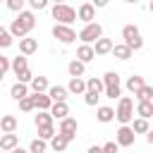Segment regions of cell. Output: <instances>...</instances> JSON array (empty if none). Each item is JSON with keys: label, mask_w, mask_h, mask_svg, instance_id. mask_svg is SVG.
<instances>
[{"label": "cell", "mask_w": 153, "mask_h": 153, "mask_svg": "<svg viewBox=\"0 0 153 153\" xmlns=\"http://www.w3.org/2000/svg\"><path fill=\"white\" fill-rule=\"evenodd\" d=\"M98 100H100V93H96V91H86L84 93V103L86 105H98Z\"/></svg>", "instance_id": "8d00e7d4"}, {"label": "cell", "mask_w": 153, "mask_h": 153, "mask_svg": "<svg viewBox=\"0 0 153 153\" xmlns=\"http://www.w3.org/2000/svg\"><path fill=\"white\" fill-rule=\"evenodd\" d=\"M36 50H38V41L36 38H29V36L19 38V53L22 55H33Z\"/></svg>", "instance_id": "8fae6325"}, {"label": "cell", "mask_w": 153, "mask_h": 153, "mask_svg": "<svg viewBox=\"0 0 153 153\" xmlns=\"http://www.w3.org/2000/svg\"><path fill=\"white\" fill-rule=\"evenodd\" d=\"M103 93H105L108 98H112V100H115V98H120V96H122V86H105V91H103Z\"/></svg>", "instance_id": "f35d334b"}, {"label": "cell", "mask_w": 153, "mask_h": 153, "mask_svg": "<svg viewBox=\"0 0 153 153\" xmlns=\"http://www.w3.org/2000/svg\"><path fill=\"white\" fill-rule=\"evenodd\" d=\"M0 153H2V148H0Z\"/></svg>", "instance_id": "816d5d0a"}, {"label": "cell", "mask_w": 153, "mask_h": 153, "mask_svg": "<svg viewBox=\"0 0 153 153\" xmlns=\"http://www.w3.org/2000/svg\"><path fill=\"white\" fill-rule=\"evenodd\" d=\"M10 96L19 103L24 96H29V86L26 84H22V81H17V84H12V88H10Z\"/></svg>", "instance_id": "44dd1931"}, {"label": "cell", "mask_w": 153, "mask_h": 153, "mask_svg": "<svg viewBox=\"0 0 153 153\" xmlns=\"http://www.w3.org/2000/svg\"><path fill=\"white\" fill-rule=\"evenodd\" d=\"M67 146H69V139H67L65 134H60V131L50 139V148H53L55 153H65V151H67Z\"/></svg>", "instance_id": "5bb4252c"}, {"label": "cell", "mask_w": 153, "mask_h": 153, "mask_svg": "<svg viewBox=\"0 0 153 153\" xmlns=\"http://www.w3.org/2000/svg\"><path fill=\"white\" fill-rule=\"evenodd\" d=\"M24 2L26 0H5V5H7L10 12H22L24 10Z\"/></svg>", "instance_id": "74e56055"}, {"label": "cell", "mask_w": 153, "mask_h": 153, "mask_svg": "<svg viewBox=\"0 0 153 153\" xmlns=\"http://www.w3.org/2000/svg\"><path fill=\"white\" fill-rule=\"evenodd\" d=\"M76 19H81L84 24L96 22V5H93V2H84V5H79V10H76Z\"/></svg>", "instance_id": "9c48e42d"}, {"label": "cell", "mask_w": 153, "mask_h": 153, "mask_svg": "<svg viewBox=\"0 0 153 153\" xmlns=\"http://www.w3.org/2000/svg\"><path fill=\"white\" fill-rule=\"evenodd\" d=\"M26 67H29L26 55H17V57H12V72H14V74H19V72L26 69Z\"/></svg>", "instance_id": "f1b7e54d"}, {"label": "cell", "mask_w": 153, "mask_h": 153, "mask_svg": "<svg viewBox=\"0 0 153 153\" xmlns=\"http://www.w3.org/2000/svg\"><path fill=\"white\" fill-rule=\"evenodd\" d=\"M53 36H55L62 45H69V43H74V41L79 38V33H76L69 24H55V26H53Z\"/></svg>", "instance_id": "5b68a950"}, {"label": "cell", "mask_w": 153, "mask_h": 153, "mask_svg": "<svg viewBox=\"0 0 153 153\" xmlns=\"http://www.w3.org/2000/svg\"><path fill=\"white\" fill-rule=\"evenodd\" d=\"M45 148H48V143H45V139H41V136H38V139H33V141H31V146H29V151H31V153H45Z\"/></svg>", "instance_id": "836d02e7"}, {"label": "cell", "mask_w": 153, "mask_h": 153, "mask_svg": "<svg viewBox=\"0 0 153 153\" xmlns=\"http://www.w3.org/2000/svg\"><path fill=\"white\" fill-rule=\"evenodd\" d=\"M0 129H2V134L14 131V129H17V117H14V115H2V117H0Z\"/></svg>", "instance_id": "7402d4cb"}, {"label": "cell", "mask_w": 153, "mask_h": 153, "mask_svg": "<svg viewBox=\"0 0 153 153\" xmlns=\"http://www.w3.org/2000/svg\"><path fill=\"white\" fill-rule=\"evenodd\" d=\"M115 141H117V146L129 148V146H134V141H136V131H134L129 124H122V127L115 131Z\"/></svg>", "instance_id": "52a82bcc"}, {"label": "cell", "mask_w": 153, "mask_h": 153, "mask_svg": "<svg viewBox=\"0 0 153 153\" xmlns=\"http://www.w3.org/2000/svg\"><path fill=\"white\" fill-rule=\"evenodd\" d=\"M48 93H50V98H53V103L55 100H67V86H50L48 88Z\"/></svg>", "instance_id": "484cf974"}, {"label": "cell", "mask_w": 153, "mask_h": 153, "mask_svg": "<svg viewBox=\"0 0 153 153\" xmlns=\"http://www.w3.org/2000/svg\"><path fill=\"white\" fill-rule=\"evenodd\" d=\"M0 148L2 151H12L17 148V134L10 131V134H0Z\"/></svg>", "instance_id": "603a6c76"}, {"label": "cell", "mask_w": 153, "mask_h": 153, "mask_svg": "<svg viewBox=\"0 0 153 153\" xmlns=\"http://www.w3.org/2000/svg\"><path fill=\"white\" fill-rule=\"evenodd\" d=\"M124 2H129V5H136V2H139V0H124Z\"/></svg>", "instance_id": "bcb514c9"}, {"label": "cell", "mask_w": 153, "mask_h": 153, "mask_svg": "<svg viewBox=\"0 0 153 153\" xmlns=\"http://www.w3.org/2000/svg\"><path fill=\"white\" fill-rule=\"evenodd\" d=\"M76 60H81L84 65H88L91 60H96V50H93V45H91V43H81V45L76 48Z\"/></svg>", "instance_id": "30bf717a"}, {"label": "cell", "mask_w": 153, "mask_h": 153, "mask_svg": "<svg viewBox=\"0 0 153 153\" xmlns=\"http://www.w3.org/2000/svg\"><path fill=\"white\" fill-rule=\"evenodd\" d=\"M0 55H2V53H0Z\"/></svg>", "instance_id": "db71d44e"}, {"label": "cell", "mask_w": 153, "mask_h": 153, "mask_svg": "<svg viewBox=\"0 0 153 153\" xmlns=\"http://www.w3.org/2000/svg\"><path fill=\"white\" fill-rule=\"evenodd\" d=\"M134 112L139 115V117H153V100H139L136 103V108H134Z\"/></svg>", "instance_id": "ac0fdd59"}, {"label": "cell", "mask_w": 153, "mask_h": 153, "mask_svg": "<svg viewBox=\"0 0 153 153\" xmlns=\"http://www.w3.org/2000/svg\"><path fill=\"white\" fill-rule=\"evenodd\" d=\"M31 79H33V74H31V69L26 67V69H22L19 74H17V81H22V84H31Z\"/></svg>", "instance_id": "ab89813d"}, {"label": "cell", "mask_w": 153, "mask_h": 153, "mask_svg": "<svg viewBox=\"0 0 153 153\" xmlns=\"http://www.w3.org/2000/svg\"><path fill=\"white\" fill-rule=\"evenodd\" d=\"M50 14H53V19H55L57 24H72V22L76 19V10H74L72 5H67V2H60V5H53V10H50Z\"/></svg>", "instance_id": "3957f363"}, {"label": "cell", "mask_w": 153, "mask_h": 153, "mask_svg": "<svg viewBox=\"0 0 153 153\" xmlns=\"http://www.w3.org/2000/svg\"><path fill=\"white\" fill-rule=\"evenodd\" d=\"M134 96H136L139 100H153V86H148V84H146V86H141Z\"/></svg>", "instance_id": "d6a6232c"}, {"label": "cell", "mask_w": 153, "mask_h": 153, "mask_svg": "<svg viewBox=\"0 0 153 153\" xmlns=\"http://www.w3.org/2000/svg\"><path fill=\"white\" fill-rule=\"evenodd\" d=\"M60 2H65V0H53V5H60Z\"/></svg>", "instance_id": "7dc6e473"}, {"label": "cell", "mask_w": 153, "mask_h": 153, "mask_svg": "<svg viewBox=\"0 0 153 153\" xmlns=\"http://www.w3.org/2000/svg\"><path fill=\"white\" fill-rule=\"evenodd\" d=\"M86 91L103 93V91H105V84H103V79H98V76H91V79H86Z\"/></svg>", "instance_id": "83f0119b"}, {"label": "cell", "mask_w": 153, "mask_h": 153, "mask_svg": "<svg viewBox=\"0 0 153 153\" xmlns=\"http://www.w3.org/2000/svg\"><path fill=\"white\" fill-rule=\"evenodd\" d=\"M67 91H69L72 96H84V93H86V81H84L81 76H72L69 84H67Z\"/></svg>", "instance_id": "7c38bea8"}, {"label": "cell", "mask_w": 153, "mask_h": 153, "mask_svg": "<svg viewBox=\"0 0 153 153\" xmlns=\"http://www.w3.org/2000/svg\"><path fill=\"white\" fill-rule=\"evenodd\" d=\"M146 141H148V146H153V129L146 131Z\"/></svg>", "instance_id": "b9f144b4"}, {"label": "cell", "mask_w": 153, "mask_h": 153, "mask_svg": "<svg viewBox=\"0 0 153 153\" xmlns=\"http://www.w3.org/2000/svg\"><path fill=\"white\" fill-rule=\"evenodd\" d=\"M148 7H151V12H153V0H151V5H148Z\"/></svg>", "instance_id": "681fc988"}, {"label": "cell", "mask_w": 153, "mask_h": 153, "mask_svg": "<svg viewBox=\"0 0 153 153\" xmlns=\"http://www.w3.org/2000/svg\"><path fill=\"white\" fill-rule=\"evenodd\" d=\"M131 129H134L136 134H146L151 127H148V120H146V117H136V120H131Z\"/></svg>", "instance_id": "f546056e"}, {"label": "cell", "mask_w": 153, "mask_h": 153, "mask_svg": "<svg viewBox=\"0 0 153 153\" xmlns=\"http://www.w3.org/2000/svg\"><path fill=\"white\" fill-rule=\"evenodd\" d=\"M108 2H110V0H93L96 7H108Z\"/></svg>", "instance_id": "ee69618b"}, {"label": "cell", "mask_w": 153, "mask_h": 153, "mask_svg": "<svg viewBox=\"0 0 153 153\" xmlns=\"http://www.w3.org/2000/svg\"><path fill=\"white\" fill-rule=\"evenodd\" d=\"M112 45H115V43H112L110 38H103V36H100V38L93 43V50H96V55H108V53H112Z\"/></svg>", "instance_id": "2e32d148"}, {"label": "cell", "mask_w": 153, "mask_h": 153, "mask_svg": "<svg viewBox=\"0 0 153 153\" xmlns=\"http://www.w3.org/2000/svg\"><path fill=\"white\" fill-rule=\"evenodd\" d=\"M50 115H53L55 120H65V117L69 115V105H67V100H55L53 108H50Z\"/></svg>", "instance_id": "4fadbf2b"}, {"label": "cell", "mask_w": 153, "mask_h": 153, "mask_svg": "<svg viewBox=\"0 0 153 153\" xmlns=\"http://www.w3.org/2000/svg\"><path fill=\"white\" fill-rule=\"evenodd\" d=\"M131 53H134V50H131L127 43H115V45H112V55H115L117 60H129Z\"/></svg>", "instance_id": "d6986e66"}, {"label": "cell", "mask_w": 153, "mask_h": 153, "mask_svg": "<svg viewBox=\"0 0 153 153\" xmlns=\"http://www.w3.org/2000/svg\"><path fill=\"white\" fill-rule=\"evenodd\" d=\"M103 84H105V86H122L117 72H105V74H103Z\"/></svg>", "instance_id": "1f68e13d"}, {"label": "cell", "mask_w": 153, "mask_h": 153, "mask_svg": "<svg viewBox=\"0 0 153 153\" xmlns=\"http://www.w3.org/2000/svg\"><path fill=\"white\" fill-rule=\"evenodd\" d=\"M76 129H79V124H76V120H74V117H69V115H67L65 120H60V129H57V131H60V134H65L69 141H74V139H76Z\"/></svg>", "instance_id": "ba28073f"}, {"label": "cell", "mask_w": 153, "mask_h": 153, "mask_svg": "<svg viewBox=\"0 0 153 153\" xmlns=\"http://www.w3.org/2000/svg\"><path fill=\"white\" fill-rule=\"evenodd\" d=\"M0 134H2V129H0Z\"/></svg>", "instance_id": "f5cc1de1"}, {"label": "cell", "mask_w": 153, "mask_h": 153, "mask_svg": "<svg viewBox=\"0 0 153 153\" xmlns=\"http://www.w3.org/2000/svg\"><path fill=\"white\" fill-rule=\"evenodd\" d=\"M10 153H31V151H24V148H19V146H17V148H12Z\"/></svg>", "instance_id": "f6af8a7d"}, {"label": "cell", "mask_w": 153, "mask_h": 153, "mask_svg": "<svg viewBox=\"0 0 153 153\" xmlns=\"http://www.w3.org/2000/svg\"><path fill=\"white\" fill-rule=\"evenodd\" d=\"M53 115H50V110H38V115L33 117V122H36V127H45V124H53Z\"/></svg>", "instance_id": "4316f807"}, {"label": "cell", "mask_w": 153, "mask_h": 153, "mask_svg": "<svg viewBox=\"0 0 153 153\" xmlns=\"http://www.w3.org/2000/svg\"><path fill=\"white\" fill-rule=\"evenodd\" d=\"M115 120L120 124H129L134 120V100L129 96H120L117 98V108H115Z\"/></svg>", "instance_id": "7a4b0ae2"}, {"label": "cell", "mask_w": 153, "mask_h": 153, "mask_svg": "<svg viewBox=\"0 0 153 153\" xmlns=\"http://www.w3.org/2000/svg\"><path fill=\"white\" fill-rule=\"evenodd\" d=\"M38 129V136L41 139H45V141H50L53 136H55V127L53 124H45V127H36Z\"/></svg>", "instance_id": "d590c367"}, {"label": "cell", "mask_w": 153, "mask_h": 153, "mask_svg": "<svg viewBox=\"0 0 153 153\" xmlns=\"http://www.w3.org/2000/svg\"><path fill=\"white\" fill-rule=\"evenodd\" d=\"M86 153H103V146H91Z\"/></svg>", "instance_id": "7bdbcfd3"}, {"label": "cell", "mask_w": 153, "mask_h": 153, "mask_svg": "<svg viewBox=\"0 0 153 153\" xmlns=\"http://www.w3.org/2000/svg\"><path fill=\"white\" fill-rule=\"evenodd\" d=\"M2 76H5V72H2V69H0V81H2Z\"/></svg>", "instance_id": "c3c4849f"}, {"label": "cell", "mask_w": 153, "mask_h": 153, "mask_svg": "<svg viewBox=\"0 0 153 153\" xmlns=\"http://www.w3.org/2000/svg\"><path fill=\"white\" fill-rule=\"evenodd\" d=\"M12 41H14V36L10 33V29L0 26V48H10V45H12Z\"/></svg>", "instance_id": "4dcf8cb0"}, {"label": "cell", "mask_w": 153, "mask_h": 153, "mask_svg": "<svg viewBox=\"0 0 153 153\" xmlns=\"http://www.w3.org/2000/svg\"><path fill=\"white\" fill-rule=\"evenodd\" d=\"M122 38L131 50H141L143 48V38L139 33V26H134V24H124L122 26Z\"/></svg>", "instance_id": "277c9868"}, {"label": "cell", "mask_w": 153, "mask_h": 153, "mask_svg": "<svg viewBox=\"0 0 153 153\" xmlns=\"http://www.w3.org/2000/svg\"><path fill=\"white\" fill-rule=\"evenodd\" d=\"M33 26H36L33 10H22V12H17V19L10 24V33H12L14 38H24Z\"/></svg>", "instance_id": "6da1fadb"}, {"label": "cell", "mask_w": 153, "mask_h": 153, "mask_svg": "<svg viewBox=\"0 0 153 153\" xmlns=\"http://www.w3.org/2000/svg\"><path fill=\"white\" fill-rule=\"evenodd\" d=\"M100 36H103V26H100L98 22H88V24L79 31V41H81V43H96Z\"/></svg>", "instance_id": "8992f818"}, {"label": "cell", "mask_w": 153, "mask_h": 153, "mask_svg": "<svg viewBox=\"0 0 153 153\" xmlns=\"http://www.w3.org/2000/svg\"><path fill=\"white\" fill-rule=\"evenodd\" d=\"M96 120H98V122H103V124H108V122H112V120H115V110H112L110 105H100V108L96 110Z\"/></svg>", "instance_id": "e0dca14e"}, {"label": "cell", "mask_w": 153, "mask_h": 153, "mask_svg": "<svg viewBox=\"0 0 153 153\" xmlns=\"http://www.w3.org/2000/svg\"><path fill=\"white\" fill-rule=\"evenodd\" d=\"M0 2H5V0H0Z\"/></svg>", "instance_id": "f907efd6"}, {"label": "cell", "mask_w": 153, "mask_h": 153, "mask_svg": "<svg viewBox=\"0 0 153 153\" xmlns=\"http://www.w3.org/2000/svg\"><path fill=\"white\" fill-rule=\"evenodd\" d=\"M33 100H36V110H50V108H53V98H50L48 91L33 93Z\"/></svg>", "instance_id": "9a60e30c"}, {"label": "cell", "mask_w": 153, "mask_h": 153, "mask_svg": "<svg viewBox=\"0 0 153 153\" xmlns=\"http://www.w3.org/2000/svg\"><path fill=\"white\" fill-rule=\"evenodd\" d=\"M29 86H31V91H33V93H43V91H48V88H50L45 76H33Z\"/></svg>", "instance_id": "d4e9b609"}, {"label": "cell", "mask_w": 153, "mask_h": 153, "mask_svg": "<svg viewBox=\"0 0 153 153\" xmlns=\"http://www.w3.org/2000/svg\"><path fill=\"white\" fill-rule=\"evenodd\" d=\"M19 108H22L24 112H31V110H36V100H33V96H24V98L19 100Z\"/></svg>", "instance_id": "e575fe53"}, {"label": "cell", "mask_w": 153, "mask_h": 153, "mask_svg": "<svg viewBox=\"0 0 153 153\" xmlns=\"http://www.w3.org/2000/svg\"><path fill=\"white\" fill-rule=\"evenodd\" d=\"M48 2H50V0H29L31 10H38V12H41V10H45V7H48Z\"/></svg>", "instance_id": "60d3db41"}, {"label": "cell", "mask_w": 153, "mask_h": 153, "mask_svg": "<svg viewBox=\"0 0 153 153\" xmlns=\"http://www.w3.org/2000/svg\"><path fill=\"white\" fill-rule=\"evenodd\" d=\"M141 86H146V81H143L141 74H131V76L127 79V91H129V93H136Z\"/></svg>", "instance_id": "cb8c5ba5"}, {"label": "cell", "mask_w": 153, "mask_h": 153, "mask_svg": "<svg viewBox=\"0 0 153 153\" xmlns=\"http://www.w3.org/2000/svg\"><path fill=\"white\" fill-rule=\"evenodd\" d=\"M67 72H69V76H84V74H86V65L74 57V60L67 65Z\"/></svg>", "instance_id": "ffe728a7"}]
</instances>
